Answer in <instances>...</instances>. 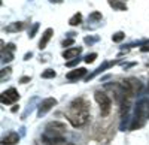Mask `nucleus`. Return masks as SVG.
<instances>
[{
	"label": "nucleus",
	"mask_w": 149,
	"mask_h": 145,
	"mask_svg": "<svg viewBox=\"0 0 149 145\" xmlns=\"http://www.w3.org/2000/svg\"><path fill=\"white\" fill-rule=\"evenodd\" d=\"M90 103L84 97L73 99L69 109L66 111V118L73 127H84L90 120Z\"/></svg>",
	"instance_id": "1"
},
{
	"label": "nucleus",
	"mask_w": 149,
	"mask_h": 145,
	"mask_svg": "<svg viewBox=\"0 0 149 145\" xmlns=\"http://www.w3.org/2000/svg\"><path fill=\"white\" fill-rule=\"evenodd\" d=\"M149 117V99L148 97H142L137 103H136L134 108V115L131 120V126L130 130H136V129H140L145 126L146 120Z\"/></svg>",
	"instance_id": "2"
},
{
	"label": "nucleus",
	"mask_w": 149,
	"mask_h": 145,
	"mask_svg": "<svg viewBox=\"0 0 149 145\" xmlns=\"http://www.w3.org/2000/svg\"><path fill=\"white\" fill-rule=\"evenodd\" d=\"M67 133V126L61 121H51L48 123L45 130H43V136H49V138H61L66 136Z\"/></svg>",
	"instance_id": "3"
},
{
	"label": "nucleus",
	"mask_w": 149,
	"mask_h": 145,
	"mask_svg": "<svg viewBox=\"0 0 149 145\" xmlns=\"http://www.w3.org/2000/svg\"><path fill=\"white\" fill-rule=\"evenodd\" d=\"M121 84H122V88H124V91H125L127 97H130V99H133L136 94L143 90V84L137 78H127V79H124Z\"/></svg>",
	"instance_id": "4"
},
{
	"label": "nucleus",
	"mask_w": 149,
	"mask_h": 145,
	"mask_svg": "<svg viewBox=\"0 0 149 145\" xmlns=\"http://www.w3.org/2000/svg\"><path fill=\"white\" fill-rule=\"evenodd\" d=\"M94 97H95V102L98 103V106H100L102 117H107L110 114V109H112V100H110V97L106 93L100 91V90L94 93Z\"/></svg>",
	"instance_id": "5"
},
{
	"label": "nucleus",
	"mask_w": 149,
	"mask_h": 145,
	"mask_svg": "<svg viewBox=\"0 0 149 145\" xmlns=\"http://www.w3.org/2000/svg\"><path fill=\"white\" fill-rule=\"evenodd\" d=\"M55 105H57V99H54V97H46V99H43V100L40 102L39 108H37V117L40 118V117L46 115Z\"/></svg>",
	"instance_id": "6"
},
{
	"label": "nucleus",
	"mask_w": 149,
	"mask_h": 145,
	"mask_svg": "<svg viewBox=\"0 0 149 145\" xmlns=\"http://www.w3.org/2000/svg\"><path fill=\"white\" fill-rule=\"evenodd\" d=\"M18 99H19V93L17 91V88H8L0 96V100H2L3 105H12L18 102Z\"/></svg>",
	"instance_id": "7"
},
{
	"label": "nucleus",
	"mask_w": 149,
	"mask_h": 145,
	"mask_svg": "<svg viewBox=\"0 0 149 145\" xmlns=\"http://www.w3.org/2000/svg\"><path fill=\"white\" fill-rule=\"evenodd\" d=\"M115 64H116V62H104L103 64H100V66H98V67H97V69L93 72L91 75H86V76H85V81H91V79H94L95 76H98L100 74H103L104 70H107L109 67L115 66Z\"/></svg>",
	"instance_id": "8"
},
{
	"label": "nucleus",
	"mask_w": 149,
	"mask_h": 145,
	"mask_svg": "<svg viewBox=\"0 0 149 145\" xmlns=\"http://www.w3.org/2000/svg\"><path fill=\"white\" fill-rule=\"evenodd\" d=\"M42 142L45 145H73L72 142L66 141V136H61V138H49V136H43L42 135Z\"/></svg>",
	"instance_id": "9"
},
{
	"label": "nucleus",
	"mask_w": 149,
	"mask_h": 145,
	"mask_svg": "<svg viewBox=\"0 0 149 145\" xmlns=\"http://www.w3.org/2000/svg\"><path fill=\"white\" fill-rule=\"evenodd\" d=\"M14 51H15V43H8L6 46H3L2 50V62L3 63H9L14 58Z\"/></svg>",
	"instance_id": "10"
},
{
	"label": "nucleus",
	"mask_w": 149,
	"mask_h": 145,
	"mask_svg": "<svg viewBox=\"0 0 149 145\" xmlns=\"http://www.w3.org/2000/svg\"><path fill=\"white\" fill-rule=\"evenodd\" d=\"M86 74H88V70H86L85 67H79V69H73V70H70L69 74L66 75V78H67L69 81H74V79H79V78L86 76Z\"/></svg>",
	"instance_id": "11"
},
{
	"label": "nucleus",
	"mask_w": 149,
	"mask_h": 145,
	"mask_svg": "<svg viewBox=\"0 0 149 145\" xmlns=\"http://www.w3.org/2000/svg\"><path fill=\"white\" fill-rule=\"evenodd\" d=\"M82 53V48L81 46H73V48H69V50L63 51L61 55H63L66 60H73V58H78Z\"/></svg>",
	"instance_id": "12"
},
{
	"label": "nucleus",
	"mask_w": 149,
	"mask_h": 145,
	"mask_svg": "<svg viewBox=\"0 0 149 145\" xmlns=\"http://www.w3.org/2000/svg\"><path fill=\"white\" fill-rule=\"evenodd\" d=\"M26 27H27L26 21H15V22L9 24L8 27H5V32H8V33H17V32H22Z\"/></svg>",
	"instance_id": "13"
},
{
	"label": "nucleus",
	"mask_w": 149,
	"mask_h": 145,
	"mask_svg": "<svg viewBox=\"0 0 149 145\" xmlns=\"http://www.w3.org/2000/svg\"><path fill=\"white\" fill-rule=\"evenodd\" d=\"M54 36V30L52 29H46L42 34V38H40V42H39V50H45L48 42L51 41V38Z\"/></svg>",
	"instance_id": "14"
},
{
	"label": "nucleus",
	"mask_w": 149,
	"mask_h": 145,
	"mask_svg": "<svg viewBox=\"0 0 149 145\" xmlns=\"http://www.w3.org/2000/svg\"><path fill=\"white\" fill-rule=\"evenodd\" d=\"M19 142V136L15 132H9V133L2 139V145H17Z\"/></svg>",
	"instance_id": "15"
},
{
	"label": "nucleus",
	"mask_w": 149,
	"mask_h": 145,
	"mask_svg": "<svg viewBox=\"0 0 149 145\" xmlns=\"http://www.w3.org/2000/svg\"><path fill=\"white\" fill-rule=\"evenodd\" d=\"M109 6L115 11H127V5L122 2V0H107Z\"/></svg>",
	"instance_id": "16"
},
{
	"label": "nucleus",
	"mask_w": 149,
	"mask_h": 145,
	"mask_svg": "<svg viewBox=\"0 0 149 145\" xmlns=\"http://www.w3.org/2000/svg\"><path fill=\"white\" fill-rule=\"evenodd\" d=\"M81 22H82V14H81V12H78V14H74V15L69 20V26L76 27V26H79Z\"/></svg>",
	"instance_id": "17"
},
{
	"label": "nucleus",
	"mask_w": 149,
	"mask_h": 145,
	"mask_svg": "<svg viewBox=\"0 0 149 145\" xmlns=\"http://www.w3.org/2000/svg\"><path fill=\"white\" fill-rule=\"evenodd\" d=\"M55 75H57V72L54 70V69H45L43 72H42V78L43 79H51V78H55Z\"/></svg>",
	"instance_id": "18"
},
{
	"label": "nucleus",
	"mask_w": 149,
	"mask_h": 145,
	"mask_svg": "<svg viewBox=\"0 0 149 145\" xmlns=\"http://www.w3.org/2000/svg\"><path fill=\"white\" fill-rule=\"evenodd\" d=\"M124 39H125V33H124V32H116V33L112 34V41H113L115 43H119Z\"/></svg>",
	"instance_id": "19"
},
{
	"label": "nucleus",
	"mask_w": 149,
	"mask_h": 145,
	"mask_svg": "<svg viewBox=\"0 0 149 145\" xmlns=\"http://www.w3.org/2000/svg\"><path fill=\"white\" fill-rule=\"evenodd\" d=\"M39 26H40L39 22H34L33 26H31V30H29V38H30V39L34 38V34L37 33V30H39Z\"/></svg>",
	"instance_id": "20"
},
{
	"label": "nucleus",
	"mask_w": 149,
	"mask_h": 145,
	"mask_svg": "<svg viewBox=\"0 0 149 145\" xmlns=\"http://www.w3.org/2000/svg\"><path fill=\"white\" fill-rule=\"evenodd\" d=\"M90 21H100L102 20V12H98V11H94L93 14H90Z\"/></svg>",
	"instance_id": "21"
},
{
	"label": "nucleus",
	"mask_w": 149,
	"mask_h": 145,
	"mask_svg": "<svg viewBox=\"0 0 149 145\" xmlns=\"http://www.w3.org/2000/svg\"><path fill=\"white\" fill-rule=\"evenodd\" d=\"M84 41L86 45H94L95 42H98V36H86Z\"/></svg>",
	"instance_id": "22"
},
{
	"label": "nucleus",
	"mask_w": 149,
	"mask_h": 145,
	"mask_svg": "<svg viewBox=\"0 0 149 145\" xmlns=\"http://www.w3.org/2000/svg\"><path fill=\"white\" fill-rule=\"evenodd\" d=\"M95 58H97V54H95V53H93V54H88V55H85V58H84V63L90 64V63H93V62H94Z\"/></svg>",
	"instance_id": "23"
},
{
	"label": "nucleus",
	"mask_w": 149,
	"mask_h": 145,
	"mask_svg": "<svg viewBox=\"0 0 149 145\" xmlns=\"http://www.w3.org/2000/svg\"><path fill=\"white\" fill-rule=\"evenodd\" d=\"M79 62H81L79 57H78V58H73V60H70V62H67V63H66V66H67V67H73V66H76Z\"/></svg>",
	"instance_id": "24"
},
{
	"label": "nucleus",
	"mask_w": 149,
	"mask_h": 145,
	"mask_svg": "<svg viewBox=\"0 0 149 145\" xmlns=\"http://www.w3.org/2000/svg\"><path fill=\"white\" fill-rule=\"evenodd\" d=\"M73 43H74V39H64L63 42H61V46L67 48V46H70V45H73Z\"/></svg>",
	"instance_id": "25"
},
{
	"label": "nucleus",
	"mask_w": 149,
	"mask_h": 145,
	"mask_svg": "<svg viewBox=\"0 0 149 145\" xmlns=\"http://www.w3.org/2000/svg\"><path fill=\"white\" fill-rule=\"evenodd\" d=\"M140 51L142 53H149V41H145V43L140 46Z\"/></svg>",
	"instance_id": "26"
},
{
	"label": "nucleus",
	"mask_w": 149,
	"mask_h": 145,
	"mask_svg": "<svg viewBox=\"0 0 149 145\" xmlns=\"http://www.w3.org/2000/svg\"><path fill=\"white\" fill-rule=\"evenodd\" d=\"M5 74H6V75L10 74V67H8V69H2V79L5 78Z\"/></svg>",
	"instance_id": "27"
},
{
	"label": "nucleus",
	"mask_w": 149,
	"mask_h": 145,
	"mask_svg": "<svg viewBox=\"0 0 149 145\" xmlns=\"http://www.w3.org/2000/svg\"><path fill=\"white\" fill-rule=\"evenodd\" d=\"M33 57V53H27L26 55H24V60H29V58H31Z\"/></svg>",
	"instance_id": "28"
},
{
	"label": "nucleus",
	"mask_w": 149,
	"mask_h": 145,
	"mask_svg": "<svg viewBox=\"0 0 149 145\" xmlns=\"http://www.w3.org/2000/svg\"><path fill=\"white\" fill-rule=\"evenodd\" d=\"M48 2H51V3H57V5H58V3H63L64 0H48Z\"/></svg>",
	"instance_id": "29"
},
{
	"label": "nucleus",
	"mask_w": 149,
	"mask_h": 145,
	"mask_svg": "<svg viewBox=\"0 0 149 145\" xmlns=\"http://www.w3.org/2000/svg\"><path fill=\"white\" fill-rule=\"evenodd\" d=\"M27 81H30V78H27V76H24V78H21V82H27Z\"/></svg>",
	"instance_id": "30"
},
{
	"label": "nucleus",
	"mask_w": 149,
	"mask_h": 145,
	"mask_svg": "<svg viewBox=\"0 0 149 145\" xmlns=\"http://www.w3.org/2000/svg\"><path fill=\"white\" fill-rule=\"evenodd\" d=\"M18 109H19V108H18V106H14V108H12V112H17Z\"/></svg>",
	"instance_id": "31"
},
{
	"label": "nucleus",
	"mask_w": 149,
	"mask_h": 145,
	"mask_svg": "<svg viewBox=\"0 0 149 145\" xmlns=\"http://www.w3.org/2000/svg\"><path fill=\"white\" fill-rule=\"evenodd\" d=\"M122 2H125V0H122Z\"/></svg>",
	"instance_id": "32"
}]
</instances>
